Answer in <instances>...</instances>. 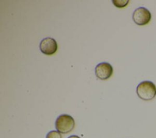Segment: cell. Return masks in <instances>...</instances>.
Returning a JSON list of instances; mask_svg holds the SVG:
<instances>
[{
	"instance_id": "cell-1",
	"label": "cell",
	"mask_w": 156,
	"mask_h": 138,
	"mask_svg": "<svg viewBox=\"0 0 156 138\" xmlns=\"http://www.w3.org/2000/svg\"><path fill=\"white\" fill-rule=\"evenodd\" d=\"M136 94L143 100H151L156 95V86L151 81H143L137 86Z\"/></svg>"
},
{
	"instance_id": "cell-7",
	"label": "cell",
	"mask_w": 156,
	"mask_h": 138,
	"mask_svg": "<svg viewBox=\"0 0 156 138\" xmlns=\"http://www.w3.org/2000/svg\"><path fill=\"white\" fill-rule=\"evenodd\" d=\"M46 138H62V137L60 132H58V131L53 130L49 131L47 134Z\"/></svg>"
},
{
	"instance_id": "cell-4",
	"label": "cell",
	"mask_w": 156,
	"mask_h": 138,
	"mask_svg": "<svg viewBox=\"0 0 156 138\" xmlns=\"http://www.w3.org/2000/svg\"><path fill=\"white\" fill-rule=\"evenodd\" d=\"M57 43L56 41L51 37L43 38L40 43V51L47 55H51L55 53L57 50Z\"/></svg>"
},
{
	"instance_id": "cell-3",
	"label": "cell",
	"mask_w": 156,
	"mask_h": 138,
	"mask_svg": "<svg viewBox=\"0 0 156 138\" xmlns=\"http://www.w3.org/2000/svg\"><path fill=\"white\" fill-rule=\"evenodd\" d=\"M132 19L136 24L144 26L150 22L151 13L146 8L140 7L134 10L132 14Z\"/></svg>"
},
{
	"instance_id": "cell-8",
	"label": "cell",
	"mask_w": 156,
	"mask_h": 138,
	"mask_svg": "<svg viewBox=\"0 0 156 138\" xmlns=\"http://www.w3.org/2000/svg\"><path fill=\"white\" fill-rule=\"evenodd\" d=\"M68 138H80V137L76 135H72V136H70L69 137H68Z\"/></svg>"
},
{
	"instance_id": "cell-6",
	"label": "cell",
	"mask_w": 156,
	"mask_h": 138,
	"mask_svg": "<svg viewBox=\"0 0 156 138\" xmlns=\"http://www.w3.org/2000/svg\"><path fill=\"white\" fill-rule=\"evenodd\" d=\"M112 2L116 7L123 8L128 4L129 1L128 0H113Z\"/></svg>"
},
{
	"instance_id": "cell-2",
	"label": "cell",
	"mask_w": 156,
	"mask_h": 138,
	"mask_svg": "<svg viewBox=\"0 0 156 138\" xmlns=\"http://www.w3.org/2000/svg\"><path fill=\"white\" fill-rule=\"evenodd\" d=\"M75 122L73 117L68 114H61L56 119L55 126L58 132L62 134L70 133L74 128Z\"/></svg>"
},
{
	"instance_id": "cell-5",
	"label": "cell",
	"mask_w": 156,
	"mask_h": 138,
	"mask_svg": "<svg viewBox=\"0 0 156 138\" xmlns=\"http://www.w3.org/2000/svg\"><path fill=\"white\" fill-rule=\"evenodd\" d=\"M112 66L107 62L99 63L95 67V74L96 77L102 80L109 78L113 74Z\"/></svg>"
}]
</instances>
